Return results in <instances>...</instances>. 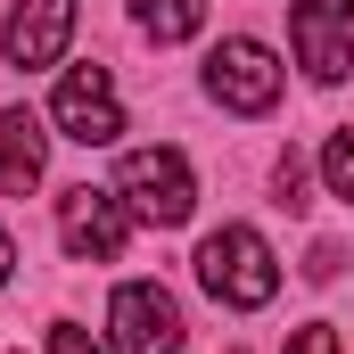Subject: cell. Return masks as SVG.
<instances>
[{
	"instance_id": "1",
	"label": "cell",
	"mask_w": 354,
	"mask_h": 354,
	"mask_svg": "<svg viewBox=\"0 0 354 354\" xmlns=\"http://www.w3.org/2000/svg\"><path fill=\"white\" fill-rule=\"evenodd\" d=\"M198 280H206V297L231 305V313H256V305L280 297V264H272V248L248 223H223V231L198 248Z\"/></svg>"
},
{
	"instance_id": "2",
	"label": "cell",
	"mask_w": 354,
	"mask_h": 354,
	"mask_svg": "<svg viewBox=\"0 0 354 354\" xmlns=\"http://www.w3.org/2000/svg\"><path fill=\"white\" fill-rule=\"evenodd\" d=\"M115 198H124L140 223H157V231L189 223V206H198L189 157H181V149H132V157L115 165Z\"/></svg>"
},
{
	"instance_id": "3",
	"label": "cell",
	"mask_w": 354,
	"mask_h": 354,
	"mask_svg": "<svg viewBox=\"0 0 354 354\" xmlns=\"http://www.w3.org/2000/svg\"><path fill=\"white\" fill-rule=\"evenodd\" d=\"M288 50L313 83H346L354 75V0H297L288 8Z\"/></svg>"
},
{
	"instance_id": "4",
	"label": "cell",
	"mask_w": 354,
	"mask_h": 354,
	"mask_svg": "<svg viewBox=\"0 0 354 354\" xmlns=\"http://www.w3.org/2000/svg\"><path fill=\"white\" fill-rule=\"evenodd\" d=\"M107 346L115 354H181V305L157 280H124L107 297Z\"/></svg>"
},
{
	"instance_id": "5",
	"label": "cell",
	"mask_w": 354,
	"mask_h": 354,
	"mask_svg": "<svg viewBox=\"0 0 354 354\" xmlns=\"http://www.w3.org/2000/svg\"><path fill=\"white\" fill-rule=\"evenodd\" d=\"M58 239H66V256L75 264H115L124 256V239H132V206L115 198V189H66L58 198Z\"/></svg>"
},
{
	"instance_id": "6",
	"label": "cell",
	"mask_w": 354,
	"mask_h": 354,
	"mask_svg": "<svg viewBox=\"0 0 354 354\" xmlns=\"http://www.w3.org/2000/svg\"><path fill=\"white\" fill-rule=\"evenodd\" d=\"M50 115H58V132H66V140H83V149H107V140L124 132L115 75H107V66H66V83H58V99H50Z\"/></svg>"
},
{
	"instance_id": "7",
	"label": "cell",
	"mask_w": 354,
	"mask_h": 354,
	"mask_svg": "<svg viewBox=\"0 0 354 354\" xmlns=\"http://www.w3.org/2000/svg\"><path fill=\"white\" fill-rule=\"evenodd\" d=\"M206 91L231 107V115H272V99H280V66H272L264 41H223L214 58H206Z\"/></svg>"
},
{
	"instance_id": "8",
	"label": "cell",
	"mask_w": 354,
	"mask_h": 354,
	"mask_svg": "<svg viewBox=\"0 0 354 354\" xmlns=\"http://www.w3.org/2000/svg\"><path fill=\"white\" fill-rule=\"evenodd\" d=\"M75 41V0H17L8 8V25H0V50H8V66H58V50Z\"/></svg>"
},
{
	"instance_id": "9",
	"label": "cell",
	"mask_w": 354,
	"mask_h": 354,
	"mask_svg": "<svg viewBox=\"0 0 354 354\" xmlns=\"http://www.w3.org/2000/svg\"><path fill=\"white\" fill-rule=\"evenodd\" d=\"M50 165V132L33 124V107H0V189L25 198Z\"/></svg>"
},
{
	"instance_id": "10",
	"label": "cell",
	"mask_w": 354,
	"mask_h": 354,
	"mask_svg": "<svg viewBox=\"0 0 354 354\" xmlns=\"http://www.w3.org/2000/svg\"><path fill=\"white\" fill-rule=\"evenodd\" d=\"M132 17H140L149 41H189L206 25V0H132Z\"/></svg>"
},
{
	"instance_id": "11",
	"label": "cell",
	"mask_w": 354,
	"mask_h": 354,
	"mask_svg": "<svg viewBox=\"0 0 354 354\" xmlns=\"http://www.w3.org/2000/svg\"><path fill=\"white\" fill-rule=\"evenodd\" d=\"M322 181H330V198H346V206H354V124H346V132H330V149H322Z\"/></svg>"
},
{
	"instance_id": "12",
	"label": "cell",
	"mask_w": 354,
	"mask_h": 354,
	"mask_svg": "<svg viewBox=\"0 0 354 354\" xmlns=\"http://www.w3.org/2000/svg\"><path fill=\"white\" fill-rule=\"evenodd\" d=\"M272 189H280V206H288V214H305V206H313V198H305V157H297V149L272 165Z\"/></svg>"
},
{
	"instance_id": "13",
	"label": "cell",
	"mask_w": 354,
	"mask_h": 354,
	"mask_svg": "<svg viewBox=\"0 0 354 354\" xmlns=\"http://www.w3.org/2000/svg\"><path fill=\"white\" fill-rule=\"evenodd\" d=\"M288 354H338V330H330V322H305V330L288 338Z\"/></svg>"
},
{
	"instance_id": "14",
	"label": "cell",
	"mask_w": 354,
	"mask_h": 354,
	"mask_svg": "<svg viewBox=\"0 0 354 354\" xmlns=\"http://www.w3.org/2000/svg\"><path fill=\"white\" fill-rule=\"evenodd\" d=\"M50 354H99V346H91L83 322H58V330H50Z\"/></svg>"
},
{
	"instance_id": "15",
	"label": "cell",
	"mask_w": 354,
	"mask_h": 354,
	"mask_svg": "<svg viewBox=\"0 0 354 354\" xmlns=\"http://www.w3.org/2000/svg\"><path fill=\"white\" fill-rule=\"evenodd\" d=\"M8 272H17V248H8V231H0V280H8Z\"/></svg>"
}]
</instances>
